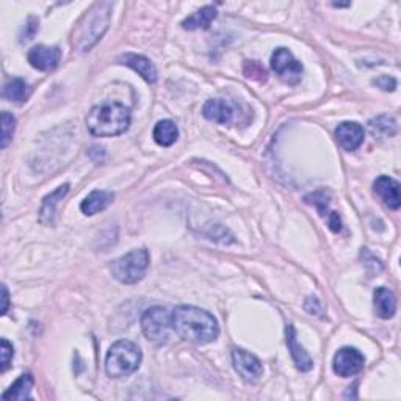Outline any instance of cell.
I'll return each instance as SVG.
<instances>
[{"label":"cell","instance_id":"6da1fadb","mask_svg":"<svg viewBox=\"0 0 401 401\" xmlns=\"http://www.w3.org/2000/svg\"><path fill=\"white\" fill-rule=\"evenodd\" d=\"M171 325L177 336L195 345L212 343L220 334L213 315L196 306H177L171 314Z\"/></svg>","mask_w":401,"mask_h":401},{"label":"cell","instance_id":"7a4b0ae2","mask_svg":"<svg viewBox=\"0 0 401 401\" xmlns=\"http://www.w3.org/2000/svg\"><path fill=\"white\" fill-rule=\"evenodd\" d=\"M112 2H97L83 14L73 30V49L79 53L91 50L102 40L112 19Z\"/></svg>","mask_w":401,"mask_h":401},{"label":"cell","instance_id":"3957f363","mask_svg":"<svg viewBox=\"0 0 401 401\" xmlns=\"http://www.w3.org/2000/svg\"><path fill=\"white\" fill-rule=\"evenodd\" d=\"M87 126L95 137H117L130 126V110L118 102L92 107L87 117Z\"/></svg>","mask_w":401,"mask_h":401},{"label":"cell","instance_id":"277c9868","mask_svg":"<svg viewBox=\"0 0 401 401\" xmlns=\"http://www.w3.org/2000/svg\"><path fill=\"white\" fill-rule=\"evenodd\" d=\"M141 350L130 341H118L105 358V372L110 378H124L137 372L141 364Z\"/></svg>","mask_w":401,"mask_h":401},{"label":"cell","instance_id":"5b68a950","mask_svg":"<svg viewBox=\"0 0 401 401\" xmlns=\"http://www.w3.org/2000/svg\"><path fill=\"white\" fill-rule=\"evenodd\" d=\"M149 267V252L146 250H134L112 264V274L121 284H135L144 276Z\"/></svg>","mask_w":401,"mask_h":401},{"label":"cell","instance_id":"8992f818","mask_svg":"<svg viewBox=\"0 0 401 401\" xmlns=\"http://www.w3.org/2000/svg\"><path fill=\"white\" fill-rule=\"evenodd\" d=\"M171 314L165 307L154 306L141 315V329L144 337L154 345H161L168 341L171 333Z\"/></svg>","mask_w":401,"mask_h":401},{"label":"cell","instance_id":"52a82bcc","mask_svg":"<svg viewBox=\"0 0 401 401\" xmlns=\"http://www.w3.org/2000/svg\"><path fill=\"white\" fill-rule=\"evenodd\" d=\"M269 65H272V69L276 73V75L287 85H296L301 82V77H303L304 71L303 65L293 57V53L289 49H276L273 52Z\"/></svg>","mask_w":401,"mask_h":401},{"label":"cell","instance_id":"ba28073f","mask_svg":"<svg viewBox=\"0 0 401 401\" xmlns=\"http://www.w3.org/2000/svg\"><path fill=\"white\" fill-rule=\"evenodd\" d=\"M365 359L362 356V353L351 346H345L341 348L334 356L333 368L334 373L342 378H350L358 375L362 368H364Z\"/></svg>","mask_w":401,"mask_h":401},{"label":"cell","instance_id":"9c48e42d","mask_svg":"<svg viewBox=\"0 0 401 401\" xmlns=\"http://www.w3.org/2000/svg\"><path fill=\"white\" fill-rule=\"evenodd\" d=\"M232 364L235 372L245 381H257L262 373H264V365H262L260 359L243 348H232Z\"/></svg>","mask_w":401,"mask_h":401},{"label":"cell","instance_id":"30bf717a","mask_svg":"<svg viewBox=\"0 0 401 401\" xmlns=\"http://www.w3.org/2000/svg\"><path fill=\"white\" fill-rule=\"evenodd\" d=\"M28 63L32 65L38 71H53L61 60V50L57 46H44L38 44L35 48H32L27 53Z\"/></svg>","mask_w":401,"mask_h":401},{"label":"cell","instance_id":"8fae6325","mask_svg":"<svg viewBox=\"0 0 401 401\" xmlns=\"http://www.w3.org/2000/svg\"><path fill=\"white\" fill-rule=\"evenodd\" d=\"M336 138L345 151H356L364 143L365 132L358 122L345 121L336 129Z\"/></svg>","mask_w":401,"mask_h":401},{"label":"cell","instance_id":"7c38bea8","mask_svg":"<svg viewBox=\"0 0 401 401\" xmlns=\"http://www.w3.org/2000/svg\"><path fill=\"white\" fill-rule=\"evenodd\" d=\"M373 191L380 196L384 204L392 210H398L401 205L400 196V182L392 179L389 176H380L373 183Z\"/></svg>","mask_w":401,"mask_h":401},{"label":"cell","instance_id":"4fadbf2b","mask_svg":"<svg viewBox=\"0 0 401 401\" xmlns=\"http://www.w3.org/2000/svg\"><path fill=\"white\" fill-rule=\"evenodd\" d=\"M203 114L205 119L226 126L234 121L235 110L225 99H210L204 104Z\"/></svg>","mask_w":401,"mask_h":401},{"label":"cell","instance_id":"5bb4252c","mask_svg":"<svg viewBox=\"0 0 401 401\" xmlns=\"http://www.w3.org/2000/svg\"><path fill=\"white\" fill-rule=\"evenodd\" d=\"M119 63L132 68L135 73L140 74L143 79L148 83L157 82V69L154 66L149 58L144 55H138V53H124L119 57Z\"/></svg>","mask_w":401,"mask_h":401},{"label":"cell","instance_id":"9a60e30c","mask_svg":"<svg viewBox=\"0 0 401 401\" xmlns=\"http://www.w3.org/2000/svg\"><path fill=\"white\" fill-rule=\"evenodd\" d=\"M285 338H287V346L290 351V356L295 362V365L301 372H309V370L314 367V360L312 358L307 354V351L301 346L296 341V333L293 325H287L285 328Z\"/></svg>","mask_w":401,"mask_h":401},{"label":"cell","instance_id":"2e32d148","mask_svg":"<svg viewBox=\"0 0 401 401\" xmlns=\"http://www.w3.org/2000/svg\"><path fill=\"white\" fill-rule=\"evenodd\" d=\"M68 193H69V183H65L60 185L55 191H52L50 195L43 199L40 209V223H43L44 226H53V223H55L57 204L68 195Z\"/></svg>","mask_w":401,"mask_h":401},{"label":"cell","instance_id":"e0dca14e","mask_svg":"<svg viewBox=\"0 0 401 401\" xmlns=\"http://www.w3.org/2000/svg\"><path fill=\"white\" fill-rule=\"evenodd\" d=\"M375 311L376 315L383 320H389L397 312V298L393 292L385 287H378L375 290Z\"/></svg>","mask_w":401,"mask_h":401},{"label":"cell","instance_id":"ac0fdd59","mask_svg":"<svg viewBox=\"0 0 401 401\" xmlns=\"http://www.w3.org/2000/svg\"><path fill=\"white\" fill-rule=\"evenodd\" d=\"M114 200V195L112 191H92L90 195L83 199V203L80 204V210L91 217V215H96L99 212L105 210Z\"/></svg>","mask_w":401,"mask_h":401},{"label":"cell","instance_id":"d6986e66","mask_svg":"<svg viewBox=\"0 0 401 401\" xmlns=\"http://www.w3.org/2000/svg\"><path fill=\"white\" fill-rule=\"evenodd\" d=\"M35 380L30 373L21 375L16 381L11 384V387L6 390L2 400H18V401H26L30 400V393H32Z\"/></svg>","mask_w":401,"mask_h":401},{"label":"cell","instance_id":"ffe728a7","mask_svg":"<svg viewBox=\"0 0 401 401\" xmlns=\"http://www.w3.org/2000/svg\"><path fill=\"white\" fill-rule=\"evenodd\" d=\"M217 18V9L212 5L203 6V9L198 10L196 13H193L191 16H188L182 22V27L187 30H199V28H209L212 21Z\"/></svg>","mask_w":401,"mask_h":401},{"label":"cell","instance_id":"44dd1931","mask_svg":"<svg viewBox=\"0 0 401 401\" xmlns=\"http://www.w3.org/2000/svg\"><path fill=\"white\" fill-rule=\"evenodd\" d=\"M368 130L375 138H389L397 134L398 124L397 119L390 114H381V117L370 119Z\"/></svg>","mask_w":401,"mask_h":401},{"label":"cell","instance_id":"7402d4cb","mask_svg":"<svg viewBox=\"0 0 401 401\" xmlns=\"http://www.w3.org/2000/svg\"><path fill=\"white\" fill-rule=\"evenodd\" d=\"M177 137H179V129H177L176 122L171 119H161L154 127V140H156L157 144L164 146V148L173 146Z\"/></svg>","mask_w":401,"mask_h":401},{"label":"cell","instance_id":"603a6c76","mask_svg":"<svg viewBox=\"0 0 401 401\" xmlns=\"http://www.w3.org/2000/svg\"><path fill=\"white\" fill-rule=\"evenodd\" d=\"M30 95H32L30 85L26 80L18 79V77L10 79L4 87V97L11 100V102H18V104L26 102Z\"/></svg>","mask_w":401,"mask_h":401},{"label":"cell","instance_id":"cb8c5ba5","mask_svg":"<svg viewBox=\"0 0 401 401\" xmlns=\"http://www.w3.org/2000/svg\"><path fill=\"white\" fill-rule=\"evenodd\" d=\"M304 200L307 204H311L314 205L315 209L319 210V213L321 215L323 218H328L331 213L329 210V200H331V195L326 191V190H319V191H315V193H311V195H307L304 198Z\"/></svg>","mask_w":401,"mask_h":401},{"label":"cell","instance_id":"d4e9b609","mask_svg":"<svg viewBox=\"0 0 401 401\" xmlns=\"http://www.w3.org/2000/svg\"><path fill=\"white\" fill-rule=\"evenodd\" d=\"M14 127H16V119H14L11 113L4 112L2 113V148L4 149L11 141V138L14 135Z\"/></svg>","mask_w":401,"mask_h":401},{"label":"cell","instance_id":"484cf974","mask_svg":"<svg viewBox=\"0 0 401 401\" xmlns=\"http://www.w3.org/2000/svg\"><path fill=\"white\" fill-rule=\"evenodd\" d=\"M243 73H245L246 77H248V79L259 80V82L267 80V71H265V68L262 66V65L259 63V61H245Z\"/></svg>","mask_w":401,"mask_h":401},{"label":"cell","instance_id":"4316f807","mask_svg":"<svg viewBox=\"0 0 401 401\" xmlns=\"http://www.w3.org/2000/svg\"><path fill=\"white\" fill-rule=\"evenodd\" d=\"M0 354H2V367H0V372H5L9 368L10 362L14 356V348L13 345L6 341V338H2V346H0Z\"/></svg>","mask_w":401,"mask_h":401},{"label":"cell","instance_id":"83f0119b","mask_svg":"<svg viewBox=\"0 0 401 401\" xmlns=\"http://www.w3.org/2000/svg\"><path fill=\"white\" fill-rule=\"evenodd\" d=\"M375 85H378L384 91H393L397 88V80L390 75H381L375 80Z\"/></svg>","mask_w":401,"mask_h":401},{"label":"cell","instance_id":"f1b7e54d","mask_svg":"<svg viewBox=\"0 0 401 401\" xmlns=\"http://www.w3.org/2000/svg\"><path fill=\"white\" fill-rule=\"evenodd\" d=\"M304 309L312 314V315H321L323 314V306L320 301L317 298H314V296H309L307 298V301L304 303Z\"/></svg>","mask_w":401,"mask_h":401},{"label":"cell","instance_id":"f546056e","mask_svg":"<svg viewBox=\"0 0 401 401\" xmlns=\"http://www.w3.org/2000/svg\"><path fill=\"white\" fill-rule=\"evenodd\" d=\"M26 30H27V33L21 36V41H22V43L32 40V38L35 36V33L38 32V21H36L35 18H30V19L27 21V26H26V28H24V32H26Z\"/></svg>","mask_w":401,"mask_h":401},{"label":"cell","instance_id":"4dcf8cb0","mask_svg":"<svg viewBox=\"0 0 401 401\" xmlns=\"http://www.w3.org/2000/svg\"><path fill=\"white\" fill-rule=\"evenodd\" d=\"M9 301H10L9 290H6V287L4 285L2 287V314L4 315L6 314V311H9Z\"/></svg>","mask_w":401,"mask_h":401}]
</instances>
